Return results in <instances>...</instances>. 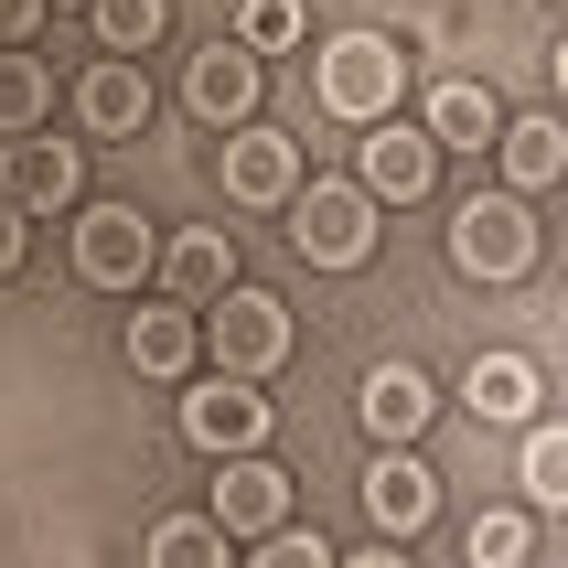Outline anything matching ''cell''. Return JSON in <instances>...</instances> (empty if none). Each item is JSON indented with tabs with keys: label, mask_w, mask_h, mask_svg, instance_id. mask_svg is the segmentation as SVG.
I'll return each mask as SVG.
<instances>
[{
	"label": "cell",
	"mask_w": 568,
	"mask_h": 568,
	"mask_svg": "<svg viewBox=\"0 0 568 568\" xmlns=\"http://www.w3.org/2000/svg\"><path fill=\"white\" fill-rule=\"evenodd\" d=\"M312 87H322V108H333V119L376 129V119H397V87H408V54H397L386 32H333V43L312 54Z\"/></svg>",
	"instance_id": "6da1fadb"
},
{
	"label": "cell",
	"mask_w": 568,
	"mask_h": 568,
	"mask_svg": "<svg viewBox=\"0 0 568 568\" xmlns=\"http://www.w3.org/2000/svg\"><path fill=\"white\" fill-rule=\"evenodd\" d=\"M290 247L312 268H365L376 257V193L365 183H290Z\"/></svg>",
	"instance_id": "7a4b0ae2"
},
{
	"label": "cell",
	"mask_w": 568,
	"mask_h": 568,
	"mask_svg": "<svg viewBox=\"0 0 568 568\" xmlns=\"http://www.w3.org/2000/svg\"><path fill=\"white\" fill-rule=\"evenodd\" d=\"M193 312H204V365H215V376H268V365L290 354V312L268 301V290L225 280L215 301H193Z\"/></svg>",
	"instance_id": "3957f363"
},
{
	"label": "cell",
	"mask_w": 568,
	"mask_h": 568,
	"mask_svg": "<svg viewBox=\"0 0 568 568\" xmlns=\"http://www.w3.org/2000/svg\"><path fill=\"white\" fill-rule=\"evenodd\" d=\"M450 268H462V280H526V268H537L526 193H473V204L450 215Z\"/></svg>",
	"instance_id": "277c9868"
},
{
	"label": "cell",
	"mask_w": 568,
	"mask_h": 568,
	"mask_svg": "<svg viewBox=\"0 0 568 568\" xmlns=\"http://www.w3.org/2000/svg\"><path fill=\"white\" fill-rule=\"evenodd\" d=\"M151 257H161V236H151L140 204H87V215H75V280L87 290H140Z\"/></svg>",
	"instance_id": "5b68a950"
},
{
	"label": "cell",
	"mask_w": 568,
	"mask_h": 568,
	"mask_svg": "<svg viewBox=\"0 0 568 568\" xmlns=\"http://www.w3.org/2000/svg\"><path fill=\"white\" fill-rule=\"evenodd\" d=\"M183 440L193 450H257L268 440V397H257V376H193L183 386Z\"/></svg>",
	"instance_id": "8992f818"
},
{
	"label": "cell",
	"mask_w": 568,
	"mask_h": 568,
	"mask_svg": "<svg viewBox=\"0 0 568 568\" xmlns=\"http://www.w3.org/2000/svg\"><path fill=\"white\" fill-rule=\"evenodd\" d=\"M75 183H87V161H75V140H32V129H11V140H0V193H11V204H43V215H54V204H75Z\"/></svg>",
	"instance_id": "52a82bcc"
},
{
	"label": "cell",
	"mask_w": 568,
	"mask_h": 568,
	"mask_svg": "<svg viewBox=\"0 0 568 568\" xmlns=\"http://www.w3.org/2000/svg\"><path fill=\"white\" fill-rule=\"evenodd\" d=\"M280 515H290V473H280V462H257V450H225L215 526H225V537H268Z\"/></svg>",
	"instance_id": "ba28073f"
},
{
	"label": "cell",
	"mask_w": 568,
	"mask_h": 568,
	"mask_svg": "<svg viewBox=\"0 0 568 568\" xmlns=\"http://www.w3.org/2000/svg\"><path fill=\"white\" fill-rule=\"evenodd\" d=\"M429 183H440V140L376 119V140H365V193H376V204H418Z\"/></svg>",
	"instance_id": "9c48e42d"
},
{
	"label": "cell",
	"mask_w": 568,
	"mask_h": 568,
	"mask_svg": "<svg viewBox=\"0 0 568 568\" xmlns=\"http://www.w3.org/2000/svg\"><path fill=\"white\" fill-rule=\"evenodd\" d=\"M290 183H301V140L236 119V140H225V193H236V204H290Z\"/></svg>",
	"instance_id": "30bf717a"
},
{
	"label": "cell",
	"mask_w": 568,
	"mask_h": 568,
	"mask_svg": "<svg viewBox=\"0 0 568 568\" xmlns=\"http://www.w3.org/2000/svg\"><path fill=\"white\" fill-rule=\"evenodd\" d=\"M75 119H87L97 140H129V129L151 119V75H140V54L87 64V87H75Z\"/></svg>",
	"instance_id": "8fae6325"
},
{
	"label": "cell",
	"mask_w": 568,
	"mask_h": 568,
	"mask_svg": "<svg viewBox=\"0 0 568 568\" xmlns=\"http://www.w3.org/2000/svg\"><path fill=\"white\" fill-rule=\"evenodd\" d=\"M129 365L151 386H183L193 365H204V322L193 312H129Z\"/></svg>",
	"instance_id": "7c38bea8"
},
{
	"label": "cell",
	"mask_w": 568,
	"mask_h": 568,
	"mask_svg": "<svg viewBox=\"0 0 568 568\" xmlns=\"http://www.w3.org/2000/svg\"><path fill=\"white\" fill-rule=\"evenodd\" d=\"M429 505H440V483H429V473L408 462V450L386 440V462L365 473V515H376L386 537H418V526H429Z\"/></svg>",
	"instance_id": "4fadbf2b"
},
{
	"label": "cell",
	"mask_w": 568,
	"mask_h": 568,
	"mask_svg": "<svg viewBox=\"0 0 568 568\" xmlns=\"http://www.w3.org/2000/svg\"><path fill=\"white\" fill-rule=\"evenodd\" d=\"M151 268H161V290H172V301H215V290L236 280V247H225V225H183Z\"/></svg>",
	"instance_id": "5bb4252c"
},
{
	"label": "cell",
	"mask_w": 568,
	"mask_h": 568,
	"mask_svg": "<svg viewBox=\"0 0 568 568\" xmlns=\"http://www.w3.org/2000/svg\"><path fill=\"white\" fill-rule=\"evenodd\" d=\"M183 97H193V108H204L215 129H236V119L257 108V54H247V43H215V54H193Z\"/></svg>",
	"instance_id": "9a60e30c"
},
{
	"label": "cell",
	"mask_w": 568,
	"mask_h": 568,
	"mask_svg": "<svg viewBox=\"0 0 568 568\" xmlns=\"http://www.w3.org/2000/svg\"><path fill=\"white\" fill-rule=\"evenodd\" d=\"M494 161H505L515 193H547L568 172V129L547 119V108H537V119H505V129H494Z\"/></svg>",
	"instance_id": "2e32d148"
},
{
	"label": "cell",
	"mask_w": 568,
	"mask_h": 568,
	"mask_svg": "<svg viewBox=\"0 0 568 568\" xmlns=\"http://www.w3.org/2000/svg\"><path fill=\"white\" fill-rule=\"evenodd\" d=\"M429 408H440V397H429L418 365H376V376H365V429H376V440H418Z\"/></svg>",
	"instance_id": "e0dca14e"
},
{
	"label": "cell",
	"mask_w": 568,
	"mask_h": 568,
	"mask_svg": "<svg viewBox=\"0 0 568 568\" xmlns=\"http://www.w3.org/2000/svg\"><path fill=\"white\" fill-rule=\"evenodd\" d=\"M494 129H505V108H494V97H483L473 75H450V87H429V140H440V151H483Z\"/></svg>",
	"instance_id": "ac0fdd59"
},
{
	"label": "cell",
	"mask_w": 568,
	"mask_h": 568,
	"mask_svg": "<svg viewBox=\"0 0 568 568\" xmlns=\"http://www.w3.org/2000/svg\"><path fill=\"white\" fill-rule=\"evenodd\" d=\"M462 397H473V418H505L515 429V418H537V365H526V354H483Z\"/></svg>",
	"instance_id": "d6986e66"
},
{
	"label": "cell",
	"mask_w": 568,
	"mask_h": 568,
	"mask_svg": "<svg viewBox=\"0 0 568 568\" xmlns=\"http://www.w3.org/2000/svg\"><path fill=\"white\" fill-rule=\"evenodd\" d=\"M97 11V43L108 54H151L161 32H172V0H87Z\"/></svg>",
	"instance_id": "ffe728a7"
},
{
	"label": "cell",
	"mask_w": 568,
	"mask_h": 568,
	"mask_svg": "<svg viewBox=\"0 0 568 568\" xmlns=\"http://www.w3.org/2000/svg\"><path fill=\"white\" fill-rule=\"evenodd\" d=\"M43 119H54V75L32 54H0V140L11 129H43Z\"/></svg>",
	"instance_id": "44dd1931"
},
{
	"label": "cell",
	"mask_w": 568,
	"mask_h": 568,
	"mask_svg": "<svg viewBox=\"0 0 568 568\" xmlns=\"http://www.w3.org/2000/svg\"><path fill=\"white\" fill-rule=\"evenodd\" d=\"M225 526H193V515H172V526H161L151 537V568H225Z\"/></svg>",
	"instance_id": "7402d4cb"
},
{
	"label": "cell",
	"mask_w": 568,
	"mask_h": 568,
	"mask_svg": "<svg viewBox=\"0 0 568 568\" xmlns=\"http://www.w3.org/2000/svg\"><path fill=\"white\" fill-rule=\"evenodd\" d=\"M526 494L537 505H568V440L558 429H526Z\"/></svg>",
	"instance_id": "603a6c76"
},
{
	"label": "cell",
	"mask_w": 568,
	"mask_h": 568,
	"mask_svg": "<svg viewBox=\"0 0 568 568\" xmlns=\"http://www.w3.org/2000/svg\"><path fill=\"white\" fill-rule=\"evenodd\" d=\"M236 43H247V54H280V43H301V0H247Z\"/></svg>",
	"instance_id": "cb8c5ba5"
},
{
	"label": "cell",
	"mask_w": 568,
	"mask_h": 568,
	"mask_svg": "<svg viewBox=\"0 0 568 568\" xmlns=\"http://www.w3.org/2000/svg\"><path fill=\"white\" fill-rule=\"evenodd\" d=\"M462 547H473V568H515V558H526V515H473Z\"/></svg>",
	"instance_id": "d4e9b609"
},
{
	"label": "cell",
	"mask_w": 568,
	"mask_h": 568,
	"mask_svg": "<svg viewBox=\"0 0 568 568\" xmlns=\"http://www.w3.org/2000/svg\"><path fill=\"white\" fill-rule=\"evenodd\" d=\"M247 547H257V568H333V558H322V537H301L290 515L268 526V537H247Z\"/></svg>",
	"instance_id": "484cf974"
},
{
	"label": "cell",
	"mask_w": 568,
	"mask_h": 568,
	"mask_svg": "<svg viewBox=\"0 0 568 568\" xmlns=\"http://www.w3.org/2000/svg\"><path fill=\"white\" fill-rule=\"evenodd\" d=\"M11 268H22V204L0 193V280H11Z\"/></svg>",
	"instance_id": "4316f807"
},
{
	"label": "cell",
	"mask_w": 568,
	"mask_h": 568,
	"mask_svg": "<svg viewBox=\"0 0 568 568\" xmlns=\"http://www.w3.org/2000/svg\"><path fill=\"white\" fill-rule=\"evenodd\" d=\"M32 22H43V0H0V43H22Z\"/></svg>",
	"instance_id": "83f0119b"
}]
</instances>
